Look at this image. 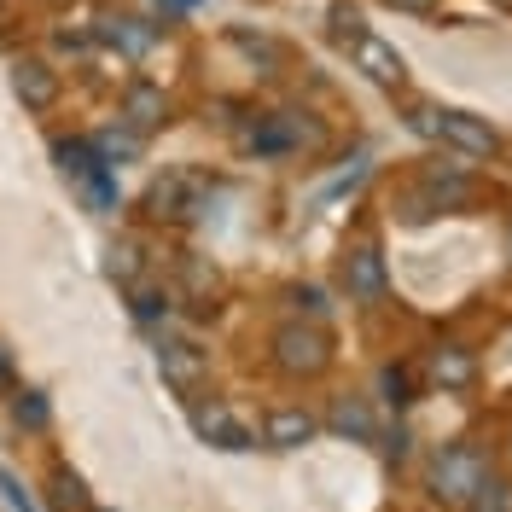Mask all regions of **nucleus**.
Masks as SVG:
<instances>
[{"label": "nucleus", "instance_id": "f257e3e1", "mask_svg": "<svg viewBox=\"0 0 512 512\" xmlns=\"http://www.w3.org/2000/svg\"><path fill=\"white\" fill-rule=\"evenodd\" d=\"M414 128L431 134V140H448V146L466 152V158H495V146H501V134L483 123V117H472V111H431V105H419Z\"/></svg>", "mask_w": 512, "mask_h": 512}, {"label": "nucleus", "instance_id": "f03ea898", "mask_svg": "<svg viewBox=\"0 0 512 512\" xmlns=\"http://www.w3.org/2000/svg\"><path fill=\"white\" fill-rule=\"evenodd\" d=\"M478 478H483V460L472 448H448L443 460H437V472H431V483H437L443 501H472Z\"/></svg>", "mask_w": 512, "mask_h": 512}, {"label": "nucleus", "instance_id": "7ed1b4c3", "mask_svg": "<svg viewBox=\"0 0 512 512\" xmlns=\"http://www.w3.org/2000/svg\"><path fill=\"white\" fill-rule=\"evenodd\" d=\"M59 158H64V169H70V175H76L82 187L94 192V204H99V210H111V204H117V187H111V175L99 169L105 158H99L94 146H82V140H64V146H59Z\"/></svg>", "mask_w": 512, "mask_h": 512}, {"label": "nucleus", "instance_id": "20e7f679", "mask_svg": "<svg viewBox=\"0 0 512 512\" xmlns=\"http://www.w3.org/2000/svg\"><path fill=\"white\" fill-rule=\"evenodd\" d=\"M274 350H280V367L286 373H320L326 367V338L320 332H303V326H286L274 338Z\"/></svg>", "mask_w": 512, "mask_h": 512}, {"label": "nucleus", "instance_id": "39448f33", "mask_svg": "<svg viewBox=\"0 0 512 512\" xmlns=\"http://www.w3.org/2000/svg\"><path fill=\"white\" fill-rule=\"evenodd\" d=\"M355 64H361L373 82H384V88H396V82H402V53H390V47L373 41V35H355Z\"/></svg>", "mask_w": 512, "mask_h": 512}, {"label": "nucleus", "instance_id": "423d86ee", "mask_svg": "<svg viewBox=\"0 0 512 512\" xmlns=\"http://www.w3.org/2000/svg\"><path fill=\"white\" fill-rule=\"evenodd\" d=\"M12 88H18V99H24V105H35V111H41V105H53V99H59V76H53V70H47V64H18V70H12Z\"/></svg>", "mask_w": 512, "mask_h": 512}, {"label": "nucleus", "instance_id": "0eeeda50", "mask_svg": "<svg viewBox=\"0 0 512 512\" xmlns=\"http://www.w3.org/2000/svg\"><path fill=\"white\" fill-rule=\"evenodd\" d=\"M431 379L448 384V390H466V384L478 379V361H472V350L448 344V350H437V361H431Z\"/></svg>", "mask_w": 512, "mask_h": 512}, {"label": "nucleus", "instance_id": "6e6552de", "mask_svg": "<svg viewBox=\"0 0 512 512\" xmlns=\"http://www.w3.org/2000/svg\"><path fill=\"white\" fill-rule=\"evenodd\" d=\"M262 437H268L274 448H303L309 437H315V419H309V414H297V408H286V414H268Z\"/></svg>", "mask_w": 512, "mask_h": 512}, {"label": "nucleus", "instance_id": "1a4fd4ad", "mask_svg": "<svg viewBox=\"0 0 512 512\" xmlns=\"http://www.w3.org/2000/svg\"><path fill=\"white\" fill-rule=\"evenodd\" d=\"M198 431H204V437H216V448H251V431H245V425H233V419H227V408H198Z\"/></svg>", "mask_w": 512, "mask_h": 512}, {"label": "nucleus", "instance_id": "9d476101", "mask_svg": "<svg viewBox=\"0 0 512 512\" xmlns=\"http://www.w3.org/2000/svg\"><path fill=\"white\" fill-rule=\"evenodd\" d=\"M344 280H350L355 297H379L384 291V268H379V251H355L344 262Z\"/></svg>", "mask_w": 512, "mask_h": 512}, {"label": "nucleus", "instance_id": "9b49d317", "mask_svg": "<svg viewBox=\"0 0 512 512\" xmlns=\"http://www.w3.org/2000/svg\"><path fill=\"white\" fill-rule=\"evenodd\" d=\"M158 361H163V373H169L175 384H198L204 379V355L192 350V344H163Z\"/></svg>", "mask_w": 512, "mask_h": 512}, {"label": "nucleus", "instance_id": "f8f14e48", "mask_svg": "<svg viewBox=\"0 0 512 512\" xmlns=\"http://www.w3.org/2000/svg\"><path fill=\"white\" fill-rule=\"evenodd\" d=\"M53 512H94V501H88V489H82L76 472H59L53 478Z\"/></svg>", "mask_w": 512, "mask_h": 512}, {"label": "nucleus", "instance_id": "ddd939ff", "mask_svg": "<svg viewBox=\"0 0 512 512\" xmlns=\"http://www.w3.org/2000/svg\"><path fill=\"white\" fill-rule=\"evenodd\" d=\"M12 419H18L24 431H47L53 408H47V396H41V390H18V402H12Z\"/></svg>", "mask_w": 512, "mask_h": 512}, {"label": "nucleus", "instance_id": "4468645a", "mask_svg": "<svg viewBox=\"0 0 512 512\" xmlns=\"http://www.w3.org/2000/svg\"><path fill=\"white\" fill-rule=\"evenodd\" d=\"M163 117V94L158 88H134V94H128V123L134 128H152Z\"/></svg>", "mask_w": 512, "mask_h": 512}, {"label": "nucleus", "instance_id": "2eb2a0df", "mask_svg": "<svg viewBox=\"0 0 512 512\" xmlns=\"http://www.w3.org/2000/svg\"><path fill=\"white\" fill-rule=\"evenodd\" d=\"M472 512H512V489L495 478H478V489H472Z\"/></svg>", "mask_w": 512, "mask_h": 512}, {"label": "nucleus", "instance_id": "dca6fc26", "mask_svg": "<svg viewBox=\"0 0 512 512\" xmlns=\"http://www.w3.org/2000/svg\"><path fill=\"white\" fill-rule=\"evenodd\" d=\"M111 41H123L128 53H146V47H152V30H146V24H140V18H111Z\"/></svg>", "mask_w": 512, "mask_h": 512}, {"label": "nucleus", "instance_id": "f3484780", "mask_svg": "<svg viewBox=\"0 0 512 512\" xmlns=\"http://www.w3.org/2000/svg\"><path fill=\"white\" fill-rule=\"evenodd\" d=\"M332 425H338V431H350V437H373V419H367L361 402H344V408L332 414Z\"/></svg>", "mask_w": 512, "mask_h": 512}, {"label": "nucleus", "instance_id": "a211bd4d", "mask_svg": "<svg viewBox=\"0 0 512 512\" xmlns=\"http://www.w3.org/2000/svg\"><path fill=\"white\" fill-rule=\"evenodd\" d=\"M0 495H6V507H12V512H35L30 495H24V483L12 478V472H0Z\"/></svg>", "mask_w": 512, "mask_h": 512}, {"label": "nucleus", "instance_id": "6ab92c4d", "mask_svg": "<svg viewBox=\"0 0 512 512\" xmlns=\"http://www.w3.org/2000/svg\"><path fill=\"white\" fill-rule=\"evenodd\" d=\"M134 315H140V320H158V315H169V303H163L158 291H140V303H134Z\"/></svg>", "mask_w": 512, "mask_h": 512}, {"label": "nucleus", "instance_id": "aec40b11", "mask_svg": "<svg viewBox=\"0 0 512 512\" xmlns=\"http://www.w3.org/2000/svg\"><path fill=\"white\" fill-rule=\"evenodd\" d=\"M384 390H390V402L402 408V402H408V373H402V367H390V373H384Z\"/></svg>", "mask_w": 512, "mask_h": 512}, {"label": "nucleus", "instance_id": "412c9836", "mask_svg": "<svg viewBox=\"0 0 512 512\" xmlns=\"http://www.w3.org/2000/svg\"><path fill=\"white\" fill-rule=\"evenodd\" d=\"M390 6H414V12H431L437 0H390Z\"/></svg>", "mask_w": 512, "mask_h": 512}, {"label": "nucleus", "instance_id": "4be33fe9", "mask_svg": "<svg viewBox=\"0 0 512 512\" xmlns=\"http://www.w3.org/2000/svg\"><path fill=\"white\" fill-rule=\"evenodd\" d=\"M0 384H12V361L6 355H0Z\"/></svg>", "mask_w": 512, "mask_h": 512}]
</instances>
